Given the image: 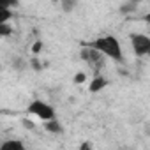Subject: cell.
<instances>
[{"instance_id": "cell-6", "label": "cell", "mask_w": 150, "mask_h": 150, "mask_svg": "<svg viewBox=\"0 0 150 150\" xmlns=\"http://www.w3.org/2000/svg\"><path fill=\"white\" fill-rule=\"evenodd\" d=\"M106 85H108V80H106L104 76H101V74H97V76H94V80L90 81L88 90H90V92H99V90H103Z\"/></svg>"}, {"instance_id": "cell-15", "label": "cell", "mask_w": 150, "mask_h": 150, "mask_svg": "<svg viewBox=\"0 0 150 150\" xmlns=\"http://www.w3.org/2000/svg\"><path fill=\"white\" fill-rule=\"evenodd\" d=\"M90 148H92V145L88 141H83V145L80 146V150H90Z\"/></svg>"}, {"instance_id": "cell-5", "label": "cell", "mask_w": 150, "mask_h": 150, "mask_svg": "<svg viewBox=\"0 0 150 150\" xmlns=\"http://www.w3.org/2000/svg\"><path fill=\"white\" fill-rule=\"evenodd\" d=\"M11 6H16V2H7V0H0V25H7V21L13 18Z\"/></svg>"}, {"instance_id": "cell-9", "label": "cell", "mask_w": 150, "mask_h": 150, "mask_svg": "<svg viewBox=\"0 0 150 150\" xmlns=\"http://www.w3.org/2000/svg\"><path fill=\"white\" fill-rule=\"evenodd\" d=\"M85 80H87V74L85 72H76V74H74V78H72L74 85H81V83H85Z\"/></svg>"}, {"instance_id": "cell-1", "label": "cell", "mask_w": 150, "mask_h": 150, "mask_svg": "<svg viewBox=\"0 0 150 150\" xmlns=\"http://www.w3.org/2000/svg\"><path fill=\"white\" fill-rule=\"evenodd\" d=\"M85 46L99 51L104 58H111L115 62H120L122 60V46H120V41L115 35L97 37V39H94L90 42H85Z\"/></svg>"}, {"instance_id": "cell-17", "label": "cell", "mask_w": 150, "mask_h": 150, "mask_svg": "<svg viewBox=\"0 0 150 150\" xmlns=\"http://www.w3.org/2000/svg\"><path fill=\"white\" fill-rule=\"evenodd\" d=\"M0 69H2V65H0Z\"/></svg>"}, {"instance_id": "cell-7", "label": "cell", "mask_w": 150, "mask_h": 150, "mask_svg": "<svg viewBox=\"0 0 150 150\" xmlns=\"http://www.w3.org/2000/svg\"><path fill=\"white\" fill-rule=\"evenodd\" d=\"M0 150H27L20 139H6L0 145Z\"/></svg>"}, {"instance_id": "cell-13", "label": "cell", "mask_w": 150, "mask_h": 150, "mask_svg": "<svg viewBox=\"0 0 150 150\" xmlns=\"http://www.w3.org/2000/svg\"><path fill=\"white\" fill-rule=\"evenodd\" d=\"M13 34V28L9 25H0V35H11Z\"/></svg>"}, {"instance_id": "cell-10", "label": "cell", "mask_w": 150, "mask_h": 150, "mask_svg": "<svg viewBox=\"0 0 150 150\" xmlns=\"http://www.w3.org/2000/svg\"><path fill=\"white\" fill-rule=\"evenodd\" d=\"M74 7H76V2H72V0H64V2H62V9L65 13H71Z\"/></svg>"}, {"instance_id": "cell-16", "label": "cell", "mask_w": 150, "mask_h": 150, "mask_svg": "<svg viewBox=\"0 0 150 150\" xmlns=\"http://www.w3.org/2000/svg\"><path fill=\"white\" fill-rule=\"evenodd\" d=\"M23 124L27 125V129H32V127H34V124H32V122H28V120H23Z\"/></svg>"}, {"instance_id": "cell-8", "label": "cell", "mask_w": 150, "mask_h": 150, "mask_svg": "<svg viewBox=\"0 0 150 150\" xmlns=\"http://www.w3.org/2000/svg\"><path fill=\"white\" fill-rule=\"evenodd\" d=\"M44 129H46L48 132H51V134H60V132L64 131V129H62V124H60L57 118L44 122Z\"/></svg>"}, {"instance_id": "cell-14", "label": "cell", "mask_w": 150, "mask_h": 150, "mask_svg": "<svg viewBox=\"0 0 150 150\" xmlns=\"http://www.w3.org/2000/svg\"><path fill=\"white\" fill-rule=\"evenodd\" d=\"M41 50H42V42H41V41H37V42L32 46V53H34V55H39V51H41Z\"/></svg>"}, {"instance_id": "cell-11", "label": "cell", "mask_w": 150, "mask_h": 150, "mask_svg": "<svg viewBox=\"0 0 150 150\" xmlns=\"http://www.w3.org/2000/svg\"><path fill=\"white\" fill-rule=\"evenodd\" d=\"M30 65H32L34 71H42V64H41L39 57H32V58H30Z\"/></svg>"}, {"instance_id": "cell-2", "label": "cell", "mask_w": 150, "mask_h": 150, "mask_svg": "<svg viewBox=\"0 0 150 150\" xmlns=\"http://www.w3.org/2000/svg\"><path fill=\"white\" fill-rule=\"evenodd\" d=\"M80 57H81V60L96 72V76L101 72V69H103L104 64H106V58H104L99 51H96V50H92V48H88V46H83Z\"/></svg>"}, {"instance_id": "cell-3", "label": "cell", "mask_w": 150, "mask_h": 150, "mask_svg": "<svg viewBox=\"0 0 150 150\" xmlns=\"http://www.w3.org/2000/svg\"><path fill=\"white\" fill-rule=\"evenodd\" d=\"M27 111L32 113V115H35L37 118H41V120H44V122L57 118V115H55V108H53L51 104L41 101V99H34V101L28 104Z\"/></svg>"}, {"instance_id": "cell-12", "label": "cell", "mask_w": 150, "mask_h": 150, "mask_svg": "<svg viewBox=\"0 0 150 150\" xmlns=\"http://www.w3.org/2000/svg\"><path fill=\"white\" fill-rule=\"evenodd\" d=\"M136 7H138V4H136V2H129V4L122 6V7H120V11H122V13H131V11H136Z\"/></svg>"}, {"instance_id": "cell-4", "label": "cell", "mask_w": 150, "mask_h": 150, "mask_svg": "<svg viewBox=\"0 0 150 150\" xmlns=\"http://www.w3.org/2000/svg\"><path fill=\"white\" fill-rule=\"evenodd\" d=\"M131 44L138 57H145L150 53V37L145 34H131Z\"/></svg>"}]
</instances>
